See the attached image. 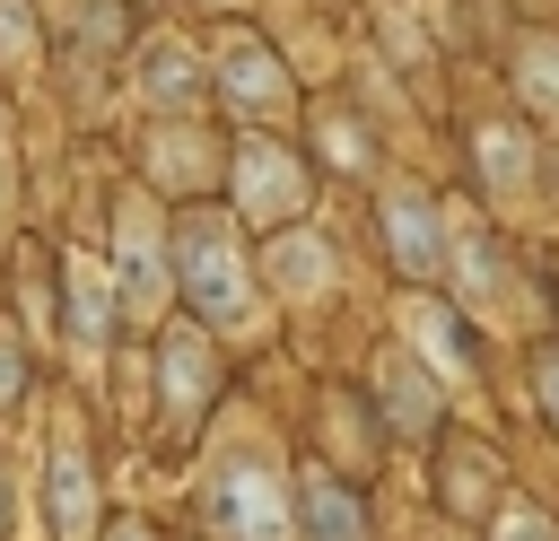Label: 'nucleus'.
<instances>
[{
  "instance_id": "nucleus-1",
  "label": "nucleus",
  "mask_w": 559,
  "mask_h": 541,
  "mask_svg": "<svg viewBox=\"0 0 559 541\" xmlns=\"http://www.w3.org/2000/svg\"><path fill=\"white\" fill-rule=\"evenodd\" d=\"M175 270H183V297H192L210 323H245V314H253L245 253H236L227 218H183V236H175Z\"/></svg>"
},
{
  "instance_id": "nucleus-2",
  "label": "nucleus",
  "mask_w": 559,
  "mask_h": 541,
  "mask_svg": "<svg viewBox=\"0 0 559 541\" xmlns=\"http://www.w3.org/2000/svg\"><path fill=\"white\" fill-rule=\"evenodd\" d=\"M210 515H218L227 541H280V532H288L280 480H271L262 462H218V471H210Z\"/></svg>"
},
{
  "instance_id": "nucleus-3",
  "label": "nucleus",
  "mask_w": 559,
  "mask_h": 541,
  "mask_svg": "<svg viewBox=\"0 0 559 541\" xmlns=\"http://www.w3.org/2000/svg\"><path fill=\"white\" fill-rule=\"evenodd\" d=\"M236 192H245V209H253V218H288V209L306 201V166H297L288 148L253 140V148L236 157Z\"/></svg>"
},
{
  "instance_id": "nucleus-4",
  "label": "nucleus",
  "mask_w": 559,
  "mask_h": 541,
  "mask_svg": "<svg viewBox=\"0 0 559 541\" xmlns=\"http://www.w3.org/2000/svg\"><path fill=\"white\" fill-rule=\"evenodd\" d=\"M384 244H393V262H402L411 279H428V270L445 262V244H437V209H428L419 192H393V201H384Z\"/></svg>"
},
{
  "instance_id": "nucleus-5",
  "label": "nucleus",
  "mask_w": 559,
  "mask_h": 541,
  "mask_svg": "<svg viewBox=\"0 0 559 541\" xmlns=\"http://www.w3.org/2000/svg\"><path fill=\"white\" fill-rule=\"evenodd\" d=\"M122 297L140 305V314H157V297H166V270H157V218L131 201L122 209Z\"/></svg>"
},
{
  "instance_id": "nucleus-6",
  "label": "nucleus",
  "mask_w": 559,
  "mask_h": 541,
  "mask_svg": "<svg viewBox=\"0 0 559 541\" xmlns=\"http://www.w3.org/2000/svg\"><path fill=\"white\" fill-rule=\"evenodd\" d=\"M140 96H148V105H192V96H201V61H192V44L157 35V44L140 52Z\"/></svg>"
},
{
  "instance_id": "nucleus-7",
  "label": "nucleus",
  "mask_w": 559,
  "mask_h": 541,
  "mask_svg": "<svg viewBox=\"0 0 559 541\" xmlns=\"http://www.w3.org/2000/svg\"><path fill=\"white\" fill-rule=\"evenodd\" d=\"M227 96H236L245 113H271V105L288 96V79H280V61H271L262 44H236V52H227Z\"/></svg>"
},
{
  "instance_id": "nucleus-8",
  "label": "nucleus",
  "mask_w": 559,
  "mask_h": 541,
  "mask_svg": "<svg viewBox=\"0 0 559 541\" xmlns=\"http://www.w3.org/2000/svg\"><path fill=\"white\" fill-rule=\"evenodd\" d=\"M87 506H96L87 462H79V445H61V454H52V532H61V541H87Z\"/></svg>"
},
{
  "instance_id": "nucleus-9",
  "label": "nucleus",
  "mask_w": 559,
  "mask_h": 541,
  "mask_svg": "<svg viewBox=\"0 0 559 541\" xmlns=\"http://www.w3.org/2000/svg\"><path fill=\"white\" fill-rule=\"evenodd\" d=\"M306 532H314V541H367L358 497H349L341 480H323V471H306Z\"/></svg>"
},
{
  "instance_id": "nucleus-10",
  "label": "nucleus",
  "mask_w": 559,
  "mask_h": 541,
  "mask_svg": "<svg viewBox=\"0 0 559 541\" xmlns=\"http://www.w3.org/2000/svg\"><path fill=\"white\" fill-rule=\"evenodd\" d=\"M201 393H210V349L192 332H175L166 340V401L175 410H201Z\"/></svg>"
},
{
  "instance_id": "nucleus-11",
  "label": "nucleus",
  "mask_w": 559,
  "mask_h": 541,
  "mask_svg": "<svg viewBox=\"0 0 559 541\" xmlns=\"http://www.w3.org/2000/svg\"><path fill=\"white\" fill-rule=\"evenodd\" d=\"M105 314H114V305H105V270H96V262H70V332H79L87 349L105 340Z\"/></svg>"
},
{
  "instance_id": "nucleus-12",
  "label": "nucleus",
  "mask_w": 559,
  "mask_h": 541,
  "mask_svg": "<svg viewBox=\"0 0 559 541\" xmlns=\"http://www.w3.org/2000/svg\"><path fill=\"white\" fill-rule=\"evenodd\" d=\"M411 332L437 349V366H445V375H472V340H463V332L437 314V297H411Z\"/></svg>"
},
{
  "instance_id": "nucleus-13",
  "label": "nucleus",
  "mask_w": 559,
  "mask_h": 541,
  "mask_svg": "<svg viewBox=\"0 0 559 541\" xmlns=\"http://www.w3.org/2000/svg\"><path fill=\"white\" fill-rule=\"evenodd\" d=\"M515 87H524V105H533V113H559V44H524Z\"/></svg>"
},
{
  "instance_id": "nucleus-14",
  "label": "nucleus",
  "mask_w": 559,
  "mask_h": 541,
  "mask_svg": "<svg viewBox=\"0 0 559 541\" xmlns=\"http://www.w3.org/2000/svg\"><path fill=\"white\" fill-rule=\"evenodd\" d=\"M271 279L306 297V288H323V279H332V262H323V244H306V236H288V244L271 253Z\"/></svg>"
},
{
  "instance_id": "nucleus-15",
  "label": "nucleus",
  "mask_w": 559,
  "mask_h": 541,
  "mask_svg": "<svg viewBox=\"0 0 559 541\" xmlns=\"http://www.w3.org/2000/svg\"><path fill=\"white\" fill-rule=\"evenodd\" d=\"M148 166H157V183H201V140L192 131H157L148 140Z\"/></svg>"
},
{
  "instance_id": "nucleus-16",
  "label": "nucleus",
  "mask_w": 559,
  "mask_h": 541,
  "mask_svg": "<svg viewBox=\"0 0 559 541\" xmlns=\"http://www.w3.org/2000/svg\"><path fill=\"white\" fill-rule=\"evenodd\" d=\"M480 166H489V183H498V192H515V183H524V140L489 122V131H480Z\"/></svg>"
},
{
  "instance_id": "nucleus-17",
  "label": "nucleus",
  "mask_w": 559,
  "mask_h": 541,
  "mask_svg": "<svg viewBox=\"0 0 559 541\" xmlns=\"http://www.w3.org/2000/svg\"><path fill=\"white\" fill-rule=\"evenodd\" d=\"M411 375H419V366H402V358H393V366H384V393H393V410H402V428H428V393H419Z\"/></svg>"
},
{
  "instance_id": "nucleus-18",
  "label": "nucleus",
  "mask_w": 559,
  "mask_h": 541,
  "mask_svg": "<svg viewBox=\"0 0 559 541\" xmlns=\"http://www.w3.org/2000/svg\"><path fill=\"white\" fill-rule=\"evenodd\" d=\"M0 61H9V70L35 61V35H26V9H17V0H0Z\"/></svg>"
},
{
  "instance_id": "nucleus-19",
  "label": "nucleus",
  "mask_w": 559,
  "mask_h": 541,
  "mask_svg": "<svg viewBox=\"0 0 559 541\" xmlns=\"http://www.w3.org/2000/svg\"><path fill=\"white\" fill-rule=\"evenodd\" d=\"M498 541H559V532H550V515H542V506H507Z\"/></svg>"
},
{
  "instance_id": "nucleus-20",
  "label": "nucleus",
  "mask_w": 559,
  "mask_h": 541,
  "mask_svg": "<svg viewBox=\"0 0 559 541\" xmlns=\"http://www.w3.org/2000/svg\"><path fill=\"white\" fill-rule=\"evenodd\" d=\"M0 401H17V340H0Z\"/></svg>"
},
{
  "instance_id": "nucleus-21",
  "label": "nucleus",
  "mask_w": 559,
  "mask_h": 541,
  "mask_svg": "<svg viewBox=\"0 0 559 541\" xmlns=\"http://www.w3.org/2000/svg\"><path fill=\"white\" fill-rule=\"evenodd\" d=\"M542 401L559 410V358H542Z\"/></svg>"
},
{
  "instance_id": "nucleus-22",
  "label": "nucleus",
  "mask_w": 559,
  "mask_h": 541,
  "mask_svg": "<svg viewBox=\"0 0 559 541\" xmlns=\"http://www.w3.org/2000/svg\"><path fill=\"white\" fill-rule=\"evenodd\" d=\"M0 192H9V122H0Z\"/></svg>"
},
{
  "instance_id": "nucleus-23",
  "label": "nucleus",
  "mask_w": 559,
  "mask_h": 541,
  "mask_svg": "<svg viewBox=\"0 0 559 541\" xmlns=\"http://www.w3.org/2000/svg\"><path fill=\"white\" fill-rule=\"evenodd\" d=\"M114 541H148V532H140V524H122V532H114Z\"/></svg>"
},
{
  "instance_id": "nucleus-24",
  "label": "nucleus",
  "mask_w": 559,
  "mask_h": 541,
  "mask_svg": "<svg viewBox=\"0 0 559 541\" xmlns=\"http://www.w3.org/2000/svg\"><path fill=\"white\" fill-rule=\"evenodd\" d=\"M0 506H9V489H0Z\"/></svg>"
}]
</instances>
